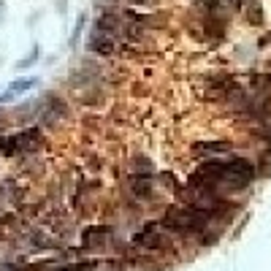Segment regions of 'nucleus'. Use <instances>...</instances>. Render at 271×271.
I'll use <instances>...</instances> for the list:
<instances>
[{
	"instance_id": "39448f33",
	"label": "nucleus",
	"mask_w": 271,
	"mask_h": 271,
	"mask_svg": "<svg viewBox=\"0 0 271 271\" xmlns=\"http://www.w3.org/2000/svg\"><path fill=\"white\" fill-rule=\"evenodd\" d=\"M33 81H35V79H22V81H19V84H14V87H11V92H19V90H27V87H33Z\"/></svg>"
},
{
	"instance_id": "f03ea898",
	"label": "nucleus",
	"mask_w": 271,
	"mask_h": 271,
	"mask_svg": "<svg viewBox=\"0 0 271 271\" xmlns=\"http://www.w3.org/2000/svg\"><path fill=\"white\" fill-rule=\"evenodd\" d=\"M41 144V133L38 130H25L22 136H11L8 141H3L0 144V149L3 152H16V149H35V146Z\"/></svg>"
},
{
	"instance_id": "20e7f679",
	"label": "nucleus",
	"mask_w": 271,
	"mask_h": 271,
	"mask_svg": "<svg viewBox=\"0 0 271 271\" xmlns=\"http://www.w3.org/2000/svg\"><path fill=\"white\" fill-rule=\"evenodd\" d=\"M133 187L136 195H149V182H144V179H133Z\"/></svg>"
},
{
	"instance_id": "f257e3e1",
	"label": "nucleus",
	"mask_w": 271,
	"mask_h": 271,
	"mask_svg": "<svg viewBox=\"0 0 271 271\" xmlns=\"http://www.w3.org/2000/svg\"><path fill=\"white\" fill-rule=\"evenodd\" d=\"M166 225L179 228V231H198L203 228V214L201 209H171L166 217Z\"/></svg>"
},
{
	"instance_id": "7ed1b4c3",
	"label": "nucleus",
	"mask_w": 271,
	"mask_h": 271,
	"mask_svg": "<svg viewBox=\"0 0 271 271\" xmlns=\"http://www.w3.org/2000/svg\"><path fill=\"white\" fill-rule=\"evenodd\" d=\"M136 241H138V244H146V247H157V244H160V233H157V225L144 228V231L136 236Z\"/></svg>"
}]
</instances>
